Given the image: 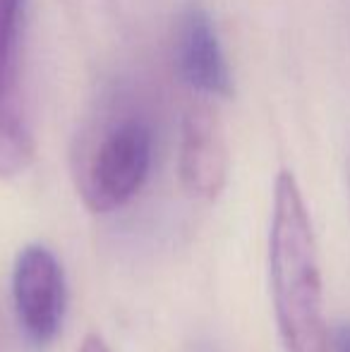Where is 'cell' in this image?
I'll return each mask as SVG.
<instances>
[{"label":"cell","instance_id":"6da1fadb","mask_svg":"<svg viewBox=\"0 0 350 352\" xmlns=\"http://www.w3.org/2000/svg\"><path fill=\"white\" fill-rule=\"evenodd\" d=\"M269 280L283 350L329 352L317 237L303 192L290 170H281L274 185Z\"/></svg>","mask_w":350,"mask_h":352},{"label":"cell","instance_id":"7a4b0ae2","mask_svg":"<svg viewBox=\"0 0 350 352\" xmlns=\"http://www.w3.org/2000/svg\"><path fill=\"white\" fill-rule=\"evenodd\" d=\"M151 153L154 132L142 118L108 127L75 166V185L87 209L108 213L125 206L146 182Z\"/></svg>","mask_w":350,"mask_h":352},{"label":"cell","instance_id":"3957f363","mask_svg":"<svg viewBox=\"0 0 350 352\" xmlns=\"http://www.w3.org/2000/svg\"><path fill=\"white\" fill-rule=\"evenodd\" d=\"M12 302L19 329L36 348L53 343L65 314V276L48 247L27 245L12 269Z\"/></svg>","mask_w":350,"mask_h":352},{"label":"cell","instance_id":"277c9868","mask_svg":"<svg viewBox=\"0 0 350 352\" xmlns=\"http://www.w3.org/2000/svg\"><path fill=\"white\" fill-rule=\"evenodd\" d=\"M177 175L192 199L216 201L228 182V146L219 113L209 103H192L182 116Z\"/></svg>","mask_w":350,"mask_h":352},{"label":"cell","instance_id":"5b68a950","mask_svg":"<svg viewBox=\"0 0 350 352\" xmlns=\"http://www.w3.org/2000/svg\"><path fill=\"white\" fill-rule=\"evenodd\" d=\"M173 58L180 79L211 98L233 96V77L219 34L204 5L190 3L175 22Z\"/></svg>","mask_w":350,"mask_h":352},{"label":"cell","instance_id":"8992f818","mask_svg":"<svg viewBox=\"0 0 350 352\" xmlns=\"http://www.w3.org/2000/svg\"><path fill=\"white\" fill-rule=\"evenodd\" d=\"M36 144L19 101L0 89V180L22 175L34 161Z\"/></svg>","mask_w":350,"mask_h":352},{"label":"cell","instance_id":"52a82bcc","mask_svg":"<svg viewBox=\"0 0 350 352\" xmlns=\"http://www.w3.org/2000/svg\"><path fill=\"white\" fill-rule=\"evenodd\" d=\"M24 3L27 0H0V89L14 101H19V34Z\"/></svg>","mask_w":350,"mask_h":352},{"label":"cell","instance_id":"ba28073f","mask_svg":"<svg viewBox=\"0 0 350 352\" xmlns=\"http://www.w3.org/2000/svg\"><path fill=\"white\" fill-rule=\"evenodd\" d=\"M331 350L333 352H350V324H341L333 329Z\"/></svg>","mask_w":350,"mask_h":352},{"label":"cell","instance_id":"9c48e42d","mask_svg":"<svg viewBox=\"0 0 350 352\" xmlns=\"http://www.w3.org/2000/svg\"><path fill=\"white\" fill-rule=\"evenodd\" d=\"M77 352H113L108 348V343L101 338V336L96 333H89L85 340H82V345L77 348Z\"/></svg>","mask_w":350,"mask_h":352},{"label":"cell","instance_id":"30bf717a","mask_svg":"<svg viewBox=\"0 0 350 352\" xmlns=\"http://www.w3.org/2000/svg\"><path fill=\"white\" fill-rule=\"evenodd\" d=\"M348 192H350V156H348Z\"/></svg>","mask_w":350,"mask_h":352}]
</instances>
